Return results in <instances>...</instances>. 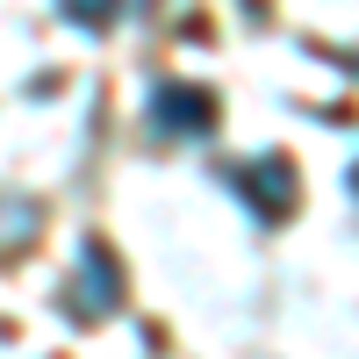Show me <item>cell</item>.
Here are the masks:
<instances>
[]
</instances>
